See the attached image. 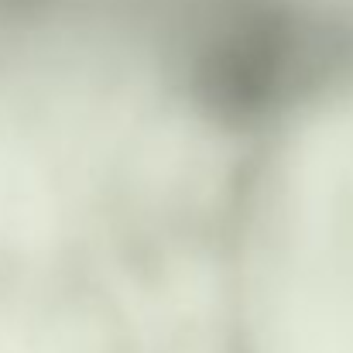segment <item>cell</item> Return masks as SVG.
Listing matches in <instances>:
<instances>
[{"mask_svg":"<svg viewBox=\"0 0 353 353\" xmlns=\"http://www.w3.org/2000/svg\"><path fill=\"white\" fill-rule=\"evenodd\" d=\"M254 134L175 0H0V353H210Z\"/></svg>","mask_w":353,"mask_h":353,"instance_id":"cell-1","label":"cell"},{"mask_svg":"<svg viewBox=\"0 0 353 353\" xmlns=\"http://www.w3.org/2000/svg\"><path fill=\"white\" fill-rule=\"evenodd\" d=\"M210 353H353V79L254 134Z\"/></svg>","mask_w":353,"mask_h":353,"instance_id":"cell-2","label":"cell"},{"mask_svg":"<svg viewBox=\"0 0 353 353\" xmlns=\"http://www.w3.org/2000/svg\"><path fill=\"white\" fill-rule=\"evenodd\" d=\"M236 110L264 123L353 76V0H182Z\"/></svg>","mask_w":353,"mask_h":353,"instance_id":"cell-3","label":"cell"}]
</instances>
